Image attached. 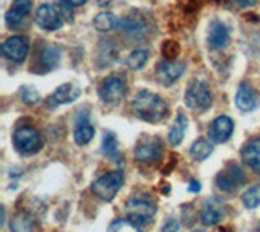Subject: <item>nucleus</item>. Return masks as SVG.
<instances>
[{
  "label": "nucleus",
  "instance_id": "f257e3e1",
  "mask_svg": "<svg viewBox=\"0 0 260 232\" xmlns=\"http://www.w3.org/2000/svg\"><path fill=\"white\" fill-rule=\"evenodd\" d=\"M132 109L138 119L150 124H156L168 115L169 106L161 96L148 90H140L134 98Z\"/></svg>",
  "mask_w": 260,
  "mask_h": 232
},
{
  "label": "nucleus",
  "instance_id": "f3484780",
  "mask_svg": "<svg viewBox=\"0 0 260 232\" xmlns=\"http://www.w3.org/2000/svg\"><path fill=\"white\" fill-rule=\"evenodd\" d=\"M88 110H81L77 119V125H75V133H73V138L78 143V145H88L89 141L94 137V127L89 122L88 119Z\"/></svg>",
  "mask_w": 260,
  "mask_h": 232
},
{
  "label": "nucleus",
  "instance_id": "393cba45",
  "mask_svg": "<svg viewBox=\"0 0 260 232\" xmlns=\"http://www.w3.org/2000/svg\"><path fill=\"white\" fill-rule=\"evenodd\" d=\"M93 25L98 31H111L112 28H117L119 20L109 12H101L94 17Z\"/></svg>",
  "mask_w": 260,
  "mask_h": 232
},
{
  "label": "nucleus",
  "instance_id": "6e6552de",
  "mask_svg": "<svg viewBox=\"0 0 260 232\" xmlns=\"http://www.w3.org/2000/svg\"><path fill=\"white\" fill-rule=\"evenodd\" d=\"M244 180H246L244 171L238 164H231V166H228L224 171L218 174L216 187L223 191H231V190H236L238 187H241Z\"/></svg>",
  "mask_w": 260,
  "mask_h": 232
},
{
  "label": "nucleus",
  "instance_id": "c9c22d12",
  "mask_svg": "<svg viewBox=\"0 0 260 232\" xmlns=\"http://www.w3.org/2000/svg\"><path fill=\"white\" fill-rule=\"evenodd\" d=\"M112 2V0H98V5L100 7H106V5H109Z\"/></svg>",
  "mask_w": 260,
  "mask_h": 232
},
{
  "label": "nucleus",
  "instance_id": "f8f14e48",
  "mask_svg": "<svg viewBox=\"0 0 260 232\" xmlns=\"http://www.w3.org/2000/svg\"><path fill=\"white\" fill-rule=\"evenodd\" d=\"M234 130V122L228 115H219L211 122L208 129V137L213 143H224L231 138Z\"/></svg>",
  "mask_w": 260,
  "mask_h": 232
},
{
  "label": "nucleus",
  "instance_id": "72a5a7b5",
  "mask_svg": "<svg viewBox=\"0 0 260 232\" xmlns=\"http://www.w3.org/2000/svg\"><path fill=\"white\" fill-rule=\"evenodd\" d=\"M62 2L65 5H69V7H81L86 2V0H62Z\"/></svg>",
  "mask_w": 260,
  "mask_h": 232
},
{
  "label": "nucleus",
  "instance_id": "0eeeda50",
  "mask_svg": "<svg viewBox=\"0 0 260 232\" xmlns=\"http://www.w3.org/2000/svg\"><path fill=\"white\" fill-rule=\"evenodd\" d=\"M135 159L138 163H153L162 156V145L159 138L145 137L137 143L135 146Z\"/></svg>",
  "mask_w": 260,
  "mask_h": 232
},
{
  "label": "nucleus",
  "instance_id": "aec40b11",
  "mask_svg": "<svg viewBox=\"0 0 260 232\" xmlns=\"http://www.w3.org/2000/svg\"><path fill=\"white\" fill-rule=\"evenodd\" d=\"M187 125H189L187 115L184 114V112H177L174 122H173V125H171V129H169V135H168V138H169L171 145H173V146L181 145V141L184 140L185 130H187Z\"/></svg>",
  "mask_w": 260,
  "mask_h": 232
},
{
  "label": "nucleus",
  "instance_id": "7c9ffc66",
  "mask_svg": "<svg viewBox=\"0 0 260 232\" xmlns=\"http://www.w3.org/2000/svg\"><path fill=\"white\" fill-rule=\"evenodd\" d=\"M162 54H165L166 60H174L179 54V46L173 41H169L165 44V47H162Z\"/></svg>",
  "mask_w": 260,
  "mask_h": 232
},
{
  "label": "nucleus",
  "instance_id": "2eb2a0df",
  "mask_svg": "<svg viewBox=\"0 0 260 232\" xmlns=\"http://www.w3.org/2000/svg\"><path fill=\"white\" fill-rule=\"evenodd\" d=\"M207 41L211 49H223V47L228 46V41H230V31H228V28L224 26V23H221L219 20H215L210 23Z\"/></svg>",
  "mask_w": 260,
  "mask_h": 232
},
{
  "label": "nucleus",
  "instance_id": "ddd939ff",
  "mask_svg": "<svg viewBox=\"0 0 260 232\" xmlns=\"http://www.w3.org/2000/svg\"><path fill=\"white\" fill-rule=\"evenodd\" d=\"M80 88L75 83H65L59 86L57 90L47 98V106L49 107H57L62 104H72L73 101L78 99L80 96Z\"/></svg>",
  "mask_w": 260,
  "mask_h": 232
},
{
  "label": "nucleus",
  "instance_id": "7ed1b4c3",
  "mask_svg": "<svg viewBox=\"0 0 260 232\" xmlns=\"http://www.w3.org/2000/svg\"><path fill=\"white\" fill-rule=\"evenodd\" d=\"M122 185H124V174L120 171H111L98 177L93 182L91 190L96 197H100L104 202H111L122 188Z\"/></svg>",
  "mask_w": 260,
  "mask_h": 232
},
{
  "label": "nucleus",
  "instance_id": "20e7f679",
  "mask_svg": "<svg viewBox=\"0 0 260 232\" xmlns=\"http://www.w3.org/2000/svg\"><path fill=\"white\" fill-rule=\"evenodd\" d=\"M185 104L193 110H205L211 106V93L203 80H192L185 91Z\"/></svg>",
  "mask_w": 260,
  "mask_h": 232
},
{
  "label": "nucleus",
  "instance_id": "dca6fc26",
  "mask_svg": "<svg viewBox=\"0 0 260 232\" xmlns=\"http://www.w3.org/2000/svg\"><path fill=\"white\" fill-rule=\"evenodd\" d=\"M224 216V206L218 198H210L205 202L202 211H200V219L205 226H215L216 222L221 221Z\"/></svg>",
  "mask_w": 260,
  "mask_h": 232
},
{
  "label": "nucleus",
  "instance_id": "412c9836",
  "mask_svg": "<svg viewBox=\"0 0 260 232\" xmlns=\"http://www.w3.org/2000/svg\"><path fill=\"white\" fill-rule=\"evenodd\" d=\"M236 106H238L244 112H250V110H254L257 107L255 96H254V93H252V90L246 83H242L239 86L238 93H236Z\"/></svg>",
  "mask_w": 260,
  "mask_h": 232
},
{
  "label": "nucleus",
  "instance_id": "bb28decb",
  "mask_svg": "<svg viewBox=\"0 0 260 232\" xmlns=\"http://www.w3.org/2000/svg\"><path fill=\"white\" fill-rule=\"evenodd\" d=\"M12 232H32V221L26 213L16 214L10 222Z\"/></svg>",
  "mask_w": 260,
  "mask_h": 232
},
{
  "label": "nucleus",
  "instance_id": "a878e982",
  "mask_svg": "<svg viewBox=\"0 0 260 232\" xmlns=\"http://www.w3.org/2000/svg\"><path fill=\"white\" fill-rule=\"evenodd\" d=\"M60 60V49L57 46H47L43 51V65L46 70H52Z\"/></svg>",
  "mask_w": 260,
  "mask_h": 232
},
{
  "label": "nucleus",
  "instance_id": "39448f33",
  "mask_svg": "<svg viewBox=\"0 0 260 232\" xmlns=\"http://www.w3.org/2000/svg\"><path fill=\"white\" fill-rule=\"evenodd\" d=\"M127 218L135 224H148L156 214V205L146 198L134 197L125 205Z\"/></svg>",
  "mask_w": 260,
  "mask_h": 232
},
{
  "label": "nucleus",
  "instance_id": "6ab92c4d",
  "mask_svg": "<svg viewBox=\"0 0 260 232\" xmlns=\"http://www.w3.org/2000/svg\"><path fill=\"white\" fill-rule=\"evenodd\" d=\"M241 154H242L244 163H246L254 172L260 174V138H254L247 141L246 145H244Z\"/></svg>",
  "mask_w": 260,
  "mask_h": 232
},
{
  "label": "nucleus",
  "instance_id": "4468645a",
  "mask_svg": "<svg viewBox=\"0 0 260 232\" xmlns=\"http://www.w3.org/2000/svg\"><path fill=\"white\" fill-rule=\"evenodd\" d=\"M185 70V63L182 62H174V60H162L159 62L158 65V75H159V80L166 86L176 83L181 75L184 73Z\"/></svg>",
  "mask_w": 260,
  "mask_h": 232
},
{
  "label": "nucleus",
  "instance_id": "f03ea898",
  "mask_svg": "<svg viewBox=\"0 0 260 232\" xmlns=\"http://www.w3.org/2000/svg\"><path fill=\"white\" fill-rule=\"evenodd\" d=\"M13 145L18 153L29 156V154L38 153V151L43 148V137H41V133L35 127L24 125V127H20V129H16L13 135Z\"/></svg>",
  "mask_w": 260,
  "mask_h": 232
},
{
  "label": "nucleus",
  "instance_id": "1a4fd4ad",
  "mask_svg": "<svg viewBox=\"0 0 260 232\" xmlns=\"http://www.w3.org/2000/svg\"><path fill=\"white\" fill-rule=\"evenodd\" d=\"M38 26H41L44 31H57L62 25V15L60 12H57V9L51 4H44L41 5L36 10V17H35Z\"/></svg>",
  "mask_w": 260,
  "mask_h": 232
},
{
  "label": "nucleus",
  "instance_id": "473e14b6",
  "mask_svg": "<svg viewBox=\"0 0 260 232\" xmlns=\"http://www.w3.org/2000/svg\"><path fill=\"white\" fill-rule=\"evenodd\" d=\"M236 4H238L241 9H250V7H254L257 4V0H234Z\"/></svg>",
  "mask_w": 260,
  "mask_h": 232
},
{
  "label": "nucleus",
  "instance_id": "4be33fe9",
  "mask_svg": "<svg viewBox=\"0 0 260 232\" xmlns=\"http://www.w3.org/2000/svg\"><path fill=\"white\" fill-rule=\"evenodd\" d=\"M150 59V51L146 47H138V49L132 51L128 54V57L125 60L127 67L132 70H140L145 67V63Z\"/></svg>",
  "mask_w": 260,
  "mask_h": 232
},
{
  "label": "nucleus",
  "instance_id": "c85d7f7f",
  "mask_svg": "<svg viewBox=\"0 0 260 232\" xmlns=\"http://www.w3.org/2000/svg\"><path fill=\"white\" fill-rule=\"evenodd\" d=\"M108 232H143V230L130 219H116L114 222H111Z\"/></svg>",
  "mask_w": 260,
  "mask_h": 232
},
{
  "label": "nucleus",
  "instance_id": "e433bc0d",
  "mask_svg": "<svg viewBox=\"0 0 260 232\" xmlns=\"http://www.w3.org/2000/svg\"><path fill=\"white\" fill-rule=\"evenodd\" d=\"M193 232H203V230H193Z\"/></svg>",
  "mask_w": 260,
  "mask_h": 232
},
{
  "label": "nucleus",
  "instance_id": "9d476101",
  "mask_svg": "<svg viewBox=\"0 0 260 232\" xmlns=\"http://www.w3.org/2000/svg\"><path fill=\"white\" fill-rule=\"evenodd\" d=\"M28 51H29V46L26 43V39L21 36H12L2 43V52L5 57L10 59L12 62H23L26 59Z\"/></svg>",
  "mask_w": 260,
  "mask_h": 232
},
{
  "label": "nucleus",
  "instance_id": "2f4dec72",
  "mask_svg": "<svg viewBox=\"0 0 260 232\" xmlns=\"http://www.w3.org/2000/svg\"><path fill=\"white\" fill-rule=\"evenodd\" d=\"M179 227H181V224H179V221L174 219V218H171V219H168V221L165 222V226L161 227V232H177Z\"/></svg>",
  "mask_w": 260,
  "mask_h": 232
},
{
  "label": "nucleus",
  "instance_id": "a211bd4d",
  "mask_svg": "<svg viewBox=\"0 0 260 232\" xmlns=\"http://www.w3.org/2000/svg\"><path fill=\"white\" fill-rule=\"evenodd\" d=\"M117 28L122 29L127 34H142L146 31L148 25H146V20H145V17L142 13L132 12V13L125 15L124 18L119 20Z\"/></svg>",
  "mask_w": 260,
  "mask_h": 232
},
{
  "label": "nucleus",
  "instance_id": "5701e85b",
  "mask_svg": "<svg viewBox=\"0 0 260 232\" xmlns=\"http://www.w3.org/2000/svg\"><path fill=\"white\" fill-rule=\"evenodd\" d=\"M101 149L103 153L108 156L112 161H117L119 159V146H117V137L112 132H104L103 135V143H101Z\"/></svg>",
  "mask_w": 260,
  "mask_h": 232
},
{
  "label": "nucleus",
  "instance_id": "f704fd0d",
  "mask_svg": "<svg viewBox=\"0 0 260 232\" xmlns=\"http://www.w3.org/2000/svg\"><path fill=\"white\" fill-rule=\"evenodd\" d=\"M189 191H195V194H197V191H200V183L197 180H192L189 183Z\"/></svg>",
  "mask_w": 260,
  "mask_h": 232
},
{
  "label": "nucleus",
  "instance_id": "423d86ee",
  "mask_svg": "<svg viewBox=\"0 0 260 232\" xmlns=\"http://www.w3.org/2000/svg\"><path fill=\"white\" fill-rule=\"evenodd\" d=\"M98 93H100V98L104 102L117 104L124 99V96H125V83L120 76L111 75L100 85Z\"/></svg>",
  "mask_w": 260,
  "mask_h": 232
},
{
  "label": "nucleus",
  "instance_id": "c756f323",
  "mask_svg": "<svg viewBox=\"0 0 260 232\" xmlns=\"http://www.w3.org/2000/svg\"><path fill=\"white\" fill-rule=\"evenodd\" d=\"M20 94H21L23 102L29 104V106H35L36 102H39V93L35 90V86H23Z\"/></svg>",
  "mask_w": 260,
  "mask_h": 232
},
{
  "label": "nucleus",
  "instance_id": "cd10ccee",
  "mask_svg": "<svg viewBox=\"0 0 260 232\" xmlns=\"http://www.w3.org/2000/svg\"><path fill=\"white\" fill-rule=\"evenodd\" d=\"M242 203L249 210H254L260 205V185H252L242 194Z\"/></svg>",
  "mask_w": 260,
  "mask_h": 232
},
{
  "label": "nucleus",
  "instance_id": "b1692460",
  "mask_svg": "<svg viewBox=\"0 0 260 232\" xmlns=\"http://www.w3.org/2000/svg\"><path fill=\"white\" fill-rule=\"evenodd\" d=\"M213 153V145L208 140H197L195 143H192L190 146V156L195 159V161H205V159Z\"/></svg>",
  "mask_w": 260,
  "mask_h": 232
},
{
  "label": "nucleus",
  "instance_id": "9b49d317",
  "mask_svg": "<svg viewBox=\"0 0 260 232\" xmlns=\"http://www.w3.org/2000/svg\"><path fill=\"white\" fill-rule=\"evenodd\" d=\"M32 2L31 0H13L10 9L5 13V21L10 28H21L24 20L28 18L31 12Z\"/></svg>",
  "mask_w": 260,
  "mask_h": 232
}]
</instances>
